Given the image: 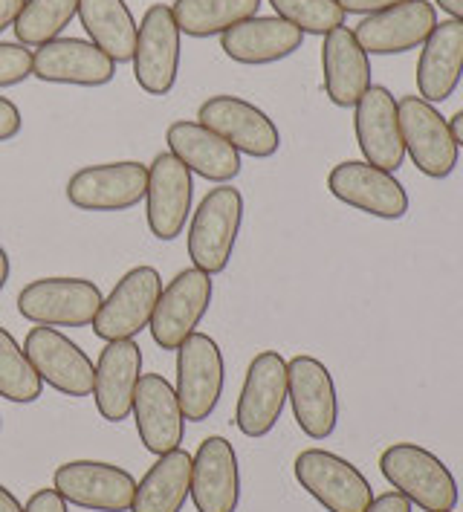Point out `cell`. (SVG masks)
<instances>
[{
    "label": "cell",
    "instance_id": "obj_1",
    "mask_svg": "<svg viewBox=\"0 0 463 512\" xmlns=\"http://www.w3.org/2000/svg\"><path fill=\"white\" fill-rule=\"evenodd\" d=\"M380 472L403 498H409L411 507L417 504L426 512H452L461 501L458 481L449 466L417 443L388 446L380 455Z\"/></svg>",
    "mask_w": 463,
    "mask_h": 512
},
{
    "label": "cell",
    "instance_id": "obj_2",
    "mask_svg": "<svg viewBox=\"0 0 463 512\" xmlns=\"http://www.w3.org/2000/svg\"><path fill=\"white\" fill-rule=\"evenodd\" d=\"M244 223V194L232 186L212 189L191 212L189 258L197 270L218 275L229 267Z\"/></svg>",
    "mask_w": 463,
    "mask_h": 512
},
{
    "label": "cell",
    "instance_id": "obj_3",
    "mask_svg": "<svg viewBox=\"0 0 463 512\" xmlns=\"http://www.w3.org/2000/svg\"><path fill=\"white\" fill-rule=\"evenodd\" d=\"M397 110L403 145L417 171L432 180H446L461 160V148L452 136L449 119L420 96H403Z\"/></svg>",
    "mask_w": 463,
    "mask_h": 512
},
{
    "label": "cell",
    "instance_id": "obj_4",
    "mask_svg": "<svg viewBox=\"0 0 463 512\" xmlns=\"http://www.w3.org/2000/svg\"><path fill=\"white\" fill-rule=\"evenodd\" d=\"M102 301V290L87 278H38L18 293V313L41 327H87Z\"/></svg>",
    "mask_w": 463,
    "mask_h": 512
},
{
    "label": "cell",
    "instance_id": "obj_5",
    "mask_svg": "<svg viewBox=\"0 0 463 512\" xmlns=\"http://www.w3.org/2000/svg\"><path fill=\"white\" fill-rule=\"evenodd\" d=\"M293 472L301 489L327 512H365L374 501V489L354 463L325 449H304Z\"/></svg>",
    "mask_w": 463,
    "mask_h": 512
},
{
    "label": "cell",
    "instance_id": "obj_6",
    "mask_svg": "<svg viewBox=\"0 0 463 512\" xmlns=\"http://www.w3.org/2000/svg\"><path fill=\"white\" fill-rule=\"evenodd\" d=\"M226 385L220 345L206 333H191L177 348V400L186 423H203L215 414Z\"/></svg>",
    "mask_w": 463,
    "mask_h": 512
},
{
    "label": "cell",
    "instance_id": "obj_7",
    "mask_svg": "<svg viewBox=\"0 0 463 512\" xmlns=\"http://www.w3.org/2000/svg\"><path fill=\"white\" fill-rule=\"evenodd\" d=\"M209 304H212V275L197 267L177 272L163 287L148 324L157 348L177 351L191 333H197V324L209 313Z\"/></svg>",
    "mask_w": 463,
    "mask_h": 512
},
{
    "label": "cell",
    "instance_id": "obj_8",
    "mask_svg": "<svg viewBox=\"0 0 463 512\" xmlns=\"http://www.w3.org/2000/svg\"><path fill=\"white\" fill-rule=\"evenodd\" d=\"M197 122L209 131H215L220 139H226L241 157L252 160H270L281 148L278 125L264 113L246 102L241 96H212L197 110Z\"/></svg>",
    "mask_w": 463,
    "mask_h": 512
},
{
    "label": "cell",
    "instance_id": "obj_9",
    "mask_svg": "<svg viewBox=\"0 0 463 512\" xmlns=\"http://www.w3.org/2000/svg\"><path fill=\"white\" fill-rule=\"evenodd\" d=\"M53 489L67 501L93 512H128L137 481L128 469L105 460H70L53 475Z\"/></svg>",
    "mask_w": 463,
    "mask_h": 512
},
{
    "label": "cell",
    "instance_id": "obj_10",
    "mask_svg": "<svg viewBox=\"0 0 463 512\" xmlns=\"http://www.w3.org/2000/svg\"><path fill=\"white\" fill-rule=\"evenodd\" d=\"M330 194L356 212L380 220H400L409 212V191L391 174L365 160H348L333 165L327 174Z\"/></svg>",
    "mask_w": 463,
    "mask_h": 512
},
{
    "label": "cell",
    "instance_id": "obj_11",
    "mask_svg": "<svg viewBox=\"0 0 463 512\" xmlns=\"http://www.w3.org/2000/svg\"><path fill=\"white\" fill-rule=\"evenodd\" d=\"M163 293V278L154 267H134L125 272L113 293H110L96 319H93V330L99 339L105 342H119V339H137L139 333L151 324L154 307Z\"/></svg>",
    "mask_w": 463,
    "mask_h": 512
},
{
    "label": "cell",
    "instance_id": "obj_12",
    "mask_svg": "<svg viewBox=\"0 0 463 512\" xmlns=\"http://www.w3.org/2000/svg\"><path fill=\"white\" fill-rule=\"evenodd\" d=\"M287 405V359L278 351H261L246 368L244 388L235 405V426L244 437H267Z\"/></svg>",
    "mask_w": 463,
    "mask_h": 512
},
{
    "label": "cell",
    "instance_id": "obj_13",
    "mask_svg": "<svg viewBox=\"0 0 463 512\" xmlns=\"http://www.w3.org/2000/svg\"><path fill=\"white\" fill-rule=\"evenodd\" d=\"M180 27L171 6L154 3L137 32L134 76L148 96H165L180 76Z\"/></svg>",
    "mask_w": 463,
    "mask_h": 512
},
{
    "label": "cell",
    "instance_id": "obj_14",
    "mask_svg": "<svg viewBox=\"0 0 463 512\" xmlns=\"http://www.w3.org/2000/svg\"><path fill=\"white\" fill-rule=\"evenodd\" d=\"M148 165L134 160L90 165L70 177L67 200L82 212H125L145 200Z\"/></svg>",
    "mask_w": 463,
    "mask_h": 512
},
{
    "label": "cell",
    "instance_id": "obj_15",
    "mask_svg": "<svg viewBox=\"0 0 463 512\" xmlns=\"http://www.w3.org/2000/svg\"><path fill=\"white\" fill-rule=\"evenodd\" d=\"M24 351H27L29 362L41 382L53 385L58 394H64V397H90L93 394L96 365L58 327L35 324L27 333Z\"/></svg>",
    "mask_w": 463,
    "mask_h": 512
},
{
    "label": "cell",
    "instance_id": "obj_16",
    "mask_svg": "<svg viewBox=\"0 0 463 512\" xmlns=\"http://www.w3.org/2000/svg\"><path fill=\"white\" fill-rule=\"evenodd\" d=\"M287 400L293 417L310 440H327L339 423V394L325 362L316 356H293L287 362Z\"/></svg>",
    "mask_w": 463,
    "mask_h": 512
},
{
    "label": "cell",
    "instance_id": "obj_17",
    "mask_svg": "<svg viewBox=\"0 0 463 512\" xmlns=\"http://www.w3.org/2000/svg\"><path fill=\"white\" fill-rule=\"evenodd\" d=\"M194 180L191 171L174 154H157L148 165L145 217L157 241H174L191 217Z\"/></svg>",
    "mask_w": 463,
    "mask_h": 512
},
{
    "label": "cell",
    "instance_id": "obj_18",
    "mask_svg": "<svg viewBox=\"0 0 463 512\" xmlns=\"http://www.w3.org/2000/svg\"><path fill=\"white\" fill-rule=\"evenodd\" d=\"M354 110L356 142L365 162L391 174L400 171L406 162V145L400 134V110L394 93L382 84H371Z\"/></svg>",
    "mask_w": 463,
    "mask_h": 512
},
{
    "label": "cell",
    "instance_id": "obj_19",
    "mask_svg": "<svg viewBox=\"0 0 463 512\" xmlns=\"http://www.w3.org/2000/svg\"><path fill=\"white\" fill-rule=\"evenodd\" d=\"M437 27V6L429 0H406L377 15H365L354 29L368 55H400L423 47Z\"/></svg>",
    "mask_w": 463,
    "mask_h": 512
},
{
    "label": "cell",
    "instance_id": "obj_20",
    "mask_svg": "<svg viewBox=\"0 0 463 512\" xmlns=\"http://www.w3.org/2000/svg\"><path fill=\"white\" fill-rule=\"evenodd\" d=\"M191 501L197 512H238L241 466L232 443L212 434L191 455Z\"/></svg>",
    "mask_w": 463,
    "mask_h": 512
},
{
    "label": "cell",
    "instance_id": "obj_21",
    "mask_svg": "<svg viewBox=\"0 0 463 512\" xmlns=\"http://www.w3.org/2000/svg\"><path fill=\"white\" fill-rule=\"evenodd\" d=\"M134 420L142 446L151 455H168L180 449L186 437V414L177 400V388L163 374H142L134 397Z\"/></svg>",
    "mask_w": 463,
    "mask_h": 512
},
{
    "label": "cell",
    "instance_id": "obj_22",
    "mask_svg": "<svg viewBox=\"0 0 463 512\" xmlns=\"http://www.w3.org/2000/svg\"><path fill=\"white\" fill-rule=\"evenodd\" d=\"M32 76L50 84L105 87L116 76V61L82 38H55L32 53Z\"/></svg>",
    "mask_w": 463,
    "mask_h": 512
},
{
    "label": "cell",
    "instance_id": "obj_23",
    "mask_svg": "<svg viewBox=\"0 0 463 512\" xmlns=\"http://www.w3.org/2000/svg\"><path fill=\"white\" fill-rule=\"evenodd\" d=\"M139 377H142V351L137 339L108 342L105 351L99 353L96 379H93L96 411L108 423H122L131 417Z\"/></svg>",
    "mask_w": 463,
    "mask_h": 512
},
{
    "label": "cell",
    "instance_id": "obj_24",
    "mask_svg": "<svg viewBox=\"0 0 463 512\" xmlns=\"http://www.w3.org/2000/svg\"><path fill=\"white\" fill-rule=\"evenodd\" d=\"M165 142H168V154H174L191 174L203 180L223 186L241 174V165H244L241 154L215 131L203 128L200 122H191V119L171 122L165 131Z\"/></svg>",
    "mask_w": 463,
    "mask_h": 512
},
{
    "label": "cell",
    "instance_id": "obj_25",
    "mask_svg": "<svg viewBox=\"0 0 463 512\" xmlns=\"http://www.w3.org/2000/svg\"><path fill=\"white\" fill-rule=\"evenodd\" d=\"M301 44H304V32L281 21L278 15L246 18L220 35V50L246 67H264V64L284 61L293 53H299Z\"/></svg>",
    "mask_w": 463,
    "mask_h": 512
},
{
    "label": "cell",
    "instance_id": "obj_26",
    "mask_svg": "<svg viewBox=\"0 0 463 512\" xmlns=\"http://www.w3.org/2000/svg\"><path fill=\"white\" fill-rule=\"evenodd\" d=\"M463 79V24L440 21L417 58V90L429 105L452 99Z\"/></svg>",
    "mask_w": 463,
    "mask_h": 512
},
{
    "label": "cell",
    "instance_id": "obj_27",
    "mask_svg": "<svg viewBox=\"0 0 463 512\" xmlns=\"http://www.w3.org/2000/svg\"><path fill=\"white\" fill-rule=\"evenodd\" d=\"M322 79L327 99L336 108H356L371 87V55L356 41L354 29L339 27L322 44Z\"/></svg>",
    "mask_w": 463,
    "mask_h": 512
},
{
    "label": "cell",
    "instance_id": "obj_28",
    "mask_svg": "<svg viewBox=\"0 0 463 512\" xmlns=\"http://www.w3.org/2000/svg\"><path fill=\"white\" fill-rule=\"evenodd\" d=\"M191 495V455L180 446L142 475L131 512H180Z\"/></svg>",
    "mask_w": 463,
    "mask_h": 512
},
{
    "label": "cell",
    "instance_id": "obj_29",
    "mask_svg": "<svg viewBox=\"0 0 463 512\" xmlns=\"http://www.w3.org/2000/svg\"><path fill=\"white\" fill-rule=\"evenodd\" d=\"M79 21L102 53L116 64L134 61L139 24L125 0H79Z\"/></svg>",
    "mask_w": 463,
    "mask_h": 512
},
{
    "label": "cell",
    "instance_id": "obj_30",
    "mask_svg": "<svg viewBox=\"0 0 463 512\" xmlns=\"http://www.w3.org/2000/svg\"><path fill=\"white\" fill-rule=\"evenodd\" d=\"M261 0H174L171 12L183 35L191 38H212L226 29L255 18Z\"/></svg>",
    "mask_w": 463,
    "mask_h": 512
},
{
    "label": "cell",
    "instance_id": "obj_31",
    "mask_svg": "<svg viewBox=\"0 0 463 512\" xmlns=\"http://www.w3.org/2000/svg\"><path fill=\"white\" fill-rule=\"evenodd\" d=\"M79 15V0H27L18 21L15 35L24 47H44L70 27V21Z\"/></svg>",
    "mask_w": 463,
    "mask_h": 512
},
{
    "label": "cell",
    "instance_id": "obj_32",
    "mask_svg": "<svg viewBox=\"0 0 463 512\" xmlns=\"http://www.w3.org/2000/svg\"><path fill=\"white\" fill-rule=\"evenodd\" d=\"M44 394V382L35 374L27 351L15 342V336L0 327V397L9 403H35Z\"/></svg>",
    "mask_w": 463,
    "mask_h": 512
},
{
    "label": "cell",
    "instance_id": "obj_33",
    "mask_svg": "<svg viewBox=\"0 0 463 512\" xmlns=\"http://www.w3.org/2000/svg\"><path fill=\"white\" fill-rule=\"evenodd\" d=\"M275 15L301 29L304 35H322L345 27V12L336 0H270Z\"/></svg>",
    "mask_w": 463,
    "mask_h": 512
},
{
    "label": "cell",
    "instance_id": "obj_34",
    "mask_svg": "<svg viewBox=\"0 0 463 512\" xmlns=\"http://www.w3.org/2000/svg\"><path fill=\"white\" fill-rule=\"evenodd\" d=\"M32 76V50L24 44H0V87H15Z\"/></svg>",
    "mask_w": 463,
    "mask_h": 512
},
{
    "label": "cell",
    "instance_id": "obj_35",
    "mask_svg": "<svg viewBox=\"0 0 463 512\" xmlns=\"http://www.w3.org/2000/svg\"><path fill=\"white\" fill-rule=\"evenodd\" d=\"M24 128V116L15 102H9L6 96H0V142H9L21 134Z\"/></svg>",
    "mask_w": 463,
    "mask_h": 512
},
{
    "label": "cell",
    "instance_id": "obj_36",
    "mask_svg": "<svg viewBox=\"0 0 463 512\" xmlns=\"http://www.w3.org/2000/svg\"><path fill=\"white\" fill-rule=\"evenodd\" d=\"M24 512H67V501L55 489H38L24 504Z\"/></svg>",
    "mask_w": 463,
    "mask_h": 512
},
{
    "label": "cell",
    "instance_id": "obj_37",
    "mask_svg": "<svg viewBox=\"0 0 463 512\" xmlns=\"http://www.w3.org/2000/svg\"><path fill=\"white\" fill-rule=\"evenodd\" d=\"M345 15H377L382 9H391L406 0H336Z\"/></svg>",
    "mask_w": 463,
    "mask_h": 512
},
{
    "label": "cell",
    "instance_id": "obj_38",
    "mask_svg": "<svg viewBox=\"0 0 463 512\" xmlns=\"http://www.w3.org/2000/svg\"><path fill=\"white\" fill-rule=\"evenodd\" d=\"M365 512H411V501L409 498H403L397 489H391V492L377 495V498L371 501V507Z\"/></svg>",
    "mask_w": 463,
    "mask_h": 512
},
{
    "label": "cell",
    "instance_id": "obj_39",
    "mask_svg": "<svg viewBox=\"0 0 463 512\" xmlns=\"http://www.w3.org/2000/svg\"><path fill=\"white\" fill-rule=\"evenodd\" d=\"M24 3H27V0H0V32L15 27V21H18Z\"/></svg>",
    "mask_w": 463,
    "mask_h": 512
},
{
    "label": "cell",
    "instance_id": "obj_40",
    "mask_svg": "<svg viewBox=\"0 0 463 512\" xmlns=\"http://www.w3.org/2000/svg\"><path fill=\"white\" fill-rule=\"evenodd\" d=\"M0 512H24V504L15 498V492H9L3 484H0Z\"/></svg>",
    "mask_w": 463,
    "mask_h": 512
},
{
    "label": "cell",
    "instance_id": "obj_41",
    "mask_svg": "<svg viewBox=\"0 0 463 512\" xmlns=\"http://www.w3.org/2000/svg\"><path fill=\"white\" fill-rule=\"evenodd\" d=\"M435 6H440L446 15H452V21H461L463 24V0H432Z\"/></svg>",
    "mask_w": 463,
    "mask_h": 512
},
{
    "label": "cell",
    "instance_id": "obj_42",
    "mask_svg": "<svg viewBox=\"0 0 463 512\" xmlns=\"http://www.w3.org/2000/svg\"><path fill=\"white\" fill-rule=\"evenodd\" d=\"M449 128H452V136H455L458 148H463V110H458V113L449 119Z\"/></svg>",
    "mask_w": 463,
    "mask_h": 512
},
{
    "label": "cell",
    "instance_id": "obj_43",
    "mask_svg": "<svg viewBox=\"0 0 463 512\" xmlns=\"http://www.w3.org/2000/svg\"><path fill=\"white\" fill-rule=\"evenodd\" d=\"M9 270H12L9 255H6V249L0 246V290H3V287H6V281H9Z\"/></svg>",
    "mask_w": 463,
    "mask_h": 512
},
{
    "label": "cell",
    "instance_id": "obj_44",
    "mask_svg": "<svg viewBox=\"0 0 463 512\" xmlns=\"http://www.w3.org/2000/svg\"><path fill=\"white\" fill-rule=\"evenodd\" d=\"M0 426H3V423H0Z\"/></svg>",
    "mask_w": 463,
    "mask_h": 512
},
{
    "label": "cell",
    "instance_id": "obj_45",
    "mask_svg": "<svg viewBox=\"0 0 463 512\" xmlns=\"http://www.w3.org/2000/svg\"><path fill=\"white\" fill-rule=\"evenodd\" d=\"M452 512H455V510H452Z\"/></svg>",
    "mask_w": 463,
    "mask_h": 512
}]
</instances>
